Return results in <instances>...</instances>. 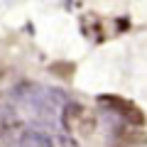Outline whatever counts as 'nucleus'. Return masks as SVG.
Returning a JSON list of instances; mask_svg holds the SVG:
<instances>
[{"label": "nucleus", "instance_id": "1", "mask_svg": "<svg viewBox=\"0 0 147 147\" xmlns=\"http://www.w3.org/2000/svg\"><path fill=\"white\" fill-rule=\"evenodd\" d=\"M98 103L105 105V108L115 110L118 115H123V120L132 127H142L145 125V113L140 110V105H135L132 100L123 98V96H113V93H103L98 96Z\"/></svg>", "mask_w": 147, "mask_h": 147}, {"label": "nucleus", "instance_id": "2", "mask_svg": "<svg viewBox=\"0 0 147 147\" xmlns=\"http://www.w3.org/2000/svg\"><path fill=\"white\" fill-rule=\"evenodd\" d=\"M115 145L123 147H145L147 145V132L145 127H132V125H120L115 130Z\"/></svg>", "mask_w": 147, "mask_h": 147}, {"label": "nucleus", "instance_id": "3", "mask_svg": "<svg viewBox=\"0 0 147 147\" xmlns=\"http://www.w3.org/2000/svg\"><path fill=\"white\" fill-rule=\"evenodd\" d=\"M86 113V108L81 103H74V100H69V103H64L61 105V125H64V130H69V132H74L76 130V125H79V120H81V115Z\"/></svg>", "mask_w": 147, "mask_h": 147}, {"label": "nucleus", "instance_id": "4", "mask_svg": "<svg viewBox=\"0 0 147 147\" xmlns=\"http://www.w3.org/2000/svg\"><path fill=\"white\" fill-rule=\"evenodd\" d=\"M20 147H54L52 137L47 132L37 130V127H30L20 135Z\"/></svg>", "mask_w": 147, "mask_h": 147}, {"label": "nucleus", "instance_id": "5", "mask_svg": "<svg viewBox=\"0 0 147 147\" xmlns=\"http://www.w3.org/2000/svg\"><path fill=\"white\" fill-rule=\"evenodd\" d=\"M59 147H79V142L74 140V137H69V135H61L59 137Z\"/></svg>", "mask_w": 147, "mask_h": 147}, {"label": "nucleus", "instance_id": "6", "mask_svg": "<svg viewBox=\"0 0 147 147\" xmlns=\"http://www.w3.org/2000/svg\"><path fill=\"white\" fill-rule=\"evenodd\" d=\"M7 79V64L5 61H0V84Z\"/></svg>", "mask_w": 147, "mask_h": 147}, {"label": "nucleus", "instance_id": "7", "mask_svg": "<svg viewBox=\"0 0 147 147\" xmlns=\"http://www.w3.org/2000/svg\"><path fill=\"white\" fill-rule=\"evenodd\" d=\"M113 147H123V145H113Z\"/></svg>", "mask_w": 147, "mask_h": 147}]
</instances>
